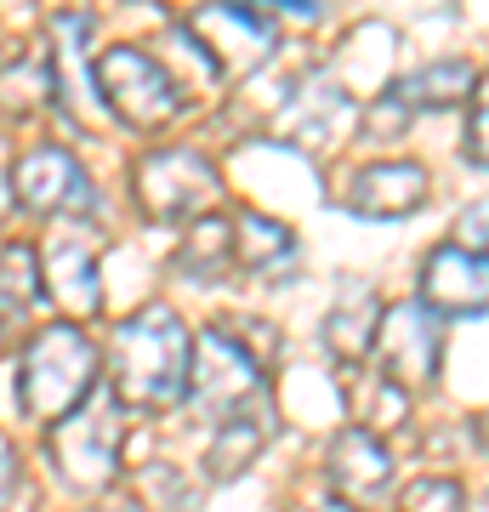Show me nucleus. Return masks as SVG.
Instances as JSON below:
<instances>
[{
  "instance_id": "nucleus-16",
  "label": "nucleus",
  "mask_w": 489,
  "mask_h": 512,
  "mask_svg": "<svg viewBox=\"0 0 489 512\" xmlns=\"http://www.w3.org/2000/svg\"><path fill=\"white\" fill-rule=\"evenodd\" d=\"M376 330H381V302H376V291L370 285H353V291L330 308V319H325V342H330V353L342 359V365H359L364 353L376 348Z\"/></svg>"
},
{
  "instance_id": "nucleus-12",
  "label": "nucleus",
  "mask_w": 489,
  "mask_h": 512,
  "mask_svg": "<svg viewBox=\"0 0 489 512\" xmlns=\"http://www.w3.org/2000/svg\"><path fill=\"white\" fill-rule=\"evenodd\" d=\"M330 484H336V501L359 507V501H376L387 484H393V456L387 444L370 433V427H347L330 439Z\"/></svg>"
},
{
  "instance_id": "nucleus-24",
  "label": "nucleus",
  "mask_w": 489,
  "mask_h": 512,
  "mask_svg": "<svg viewBox=\"0 0 489 512\" xmlns=\"http://www.w3.org/2000/svg\"><path fill=\"white\" fill-rule=\"evenodd\" d=\"M91 512H143V507H131V501H120V507H91Z\"/></svg>"
},
{
  "instance_id": "nucleus-5",
  "label": "nucleus",
  "mask_w": 489,
  "mask_h": 512,
  "mask_svg": "<svg viewBox=\"0 0 489 512\" xmlns=\"http://www.w3.org/2000/svg\"><path fill=\"white\" fill-rule=\"evenodd\" d=\"M91 80H97V97L109 103V114L131 131H160L182 109L177 74L154 63L143 46H109L91 63Z\"/></svg>"
},
{
  "instance_id": "nucleus-10",
  "label": "nucleus",
  "mask_w": 489,
  "mask_h": 512,
  "mask_svg": "<svg viewBox=\"0 0 489 512\" xmlns=\"http://www.w3.org/2000/svg\"><path fill=\"white\" fill-rule=\"evenodd\" d=\"M427 200V165L416 160H381L353 171L342 188V205L353 217H410Z\"/></svg>"
},
{
  "instance_id": "nucleus-2",
  "label": "nucleus",
  "mask_w": 489,
  "mask_h": 512,
  "mask_svg": "<svg viewBox=\"0 0 489 512\" xmlns=\"http://www.w3.org/2000/svg\"><path fill=\"white\" fill-rule=\"evenodd\" d=\"M97 370H103V359H97L91 336L74 319L46 325L29 336V348L18 359V399L35 421H52L57 427V421L74 416L97 393Z\"/></svg>"
},
{
  "instance_id": "nucleus-8",
  "label": "nucleus",
  "mask_w": 489,
  "mask_h": 512,
  "mask_svg": "<svg viewBox=\"0 0 489 512\" xmlns=\"http://www.w3.org/2000/svg\"><path fill=\"white\" fill-rule=\"evenodd\" d=\"M381 382L404 387H427L438 376V359H444V319H438L427 302H399V308H381Z\"/></svg>"
},
{
  "instance_id": "nucleus-26",
  "label": "nucleus",
  "mask_w": 489,
  "mask_h": 512,
  "mask_svg": "<svg viewBox=\"0 0 489 512\" xmlns=\"http://www.w3.org/2000/svg\"><path fill=\"white\" fill-rule=\"evenodd\" d=\"M484 512H489V490H484Z\"/></svg>"
},
{
  "instance_id": "nucleus-13",
  "label": "nucleus",
  "mask_w": 489,
  "mask_h": 512,
  "mask_svg": "<svg viewBox=\"0 0 489 512\" xmlns=\"http://www.w3.org/2000/svg\"><path fill=\"white\" fill-rule=\"evenodd\" d=\"M40 274H46V291H52L74 319L97 313V302H103V291H97V239H86V228L57 234Z\"/></svg>"
},
{
  "instance_id": "nucleus-23",
  "label": "nucleus",
  "mask_w": 489,
  "mask_h": 512,
  "mask_svg": "<svg viewBox=\"0 0 489 512\" xmlns=\"http://www.w3.org/2000/svg\"><path fill=\"white\" fill-rule=\"evenodd\" d=\"M308 512H359V507H347V501H319V507H308Z\"/></svg>"
},
{
  "instance_id": "nucleus-6",
  "label": "nucleus",
  "mask_w": 489,
  "mask_h": 512,
  "mask_svg": "<svg viewBox=\"0 0 489 512\" xmlns=\"http://www.w3.org/2000/svg\"><path fill=\"white\" fill-rule=\"evenodd\" d=\"M131 183H137V200L154 222H200L222 194L217 165L200 148H148Z\"/></svg>"
},
{
  "instance_id": "nucleus-4",
  "label": "nucleus",
  "mask_w": 489,
  "mask_h": 512,
  "mask_svg": "<svg viewBox=\"0 0 489 512\" xmlns=\"http://www.w3.org/2000/svg\"><path fill=\"white\" fill-rule=\"evenodd\" d=\"M120 444H126V404L114 387H97L74 416L52 427V461L69 490H103L120 473Z\"/></svg>"
},
{
  "instance_id": "nucleus-11",
  "label": "nucleus",
  "mask_w": 489,
  "mask_h": 512,
  "mask_svg": "<svg viewBox=\"0 0 489 512\" xmlns=\"http://www.w3.org/2000/svg\"><path fill=\"white\" fill-rule=\"evenodd\" d=\"M421 296L438 319L444 313H489V262L461 245H438L421 268Z\"/></svg>"
},
{
  "instance_id": "nucleus-18",
  "label": "nucleus",
  "mask_w": 489,
  "mask_h": 512,
  "mask_svg": "<svg viewBox=\"0 0 489 512\" xmlns=\"http://www.w3.org/2000/svg\"><path fill=\"white\" fill-rule=\"evenodd\" d=\"M228 268H234V222H194L177 245V274L194 279V285H217Z\"/></svg>"
},
{
  "instance_id": "nucleus-25",
  "label": "nucleus",
  "mask_w": 489,
  "mask_h": 512,
  "mask_svg": "<svg viewBox=\"0 0 489 512\" xmlns=\"http://www.w3.org/2000/svg\"><path fill=\"white\" fill-rule=\"evenodd\" d=\"M478 439H484V450H489V416H484V421H478Z\"/></svg>"
},
{
  "instance_id": "nucleus-17",
  "label": "nucleus",
  "mask_w": 489,
  "mask_h": 512,
  "mask_svg": "<svg viewBox=\"0 0 489 512\" xmlns=\"http://www.w3.org/2000/svg\"><path fill=\"white\" fill-rule=\"evenodd\" d=\"M40 296H46L40 251L35 245H0V330L23 325Z\"/></svg>"
},
{
  "instance_id": "nucleus-7",
  "label": "nucleus",
  "mask_w": 489,
  "mask_h": 512,
  "mask_svg": "<svg viewBox=\"0 0 489 512\" xmlns=\"http://www.w3.org/2000/svg\"><path fill=\"white\" fill-rule=\"evenodd\" d=\"M12 194L35 217H91L97 211L91 171L57 143H40L29 154H18V165H12Z\"/></svg>"
},
{
  "instance_id": "nucleus-1",
  "label": "nucleus",
  "mask_w": 489,
  "mask_h": 512,
  "mask_svg": "<svg viewBox=\"0 0 489 512\" xmlns=\"http://www.w3.org/2000/svg\"><path fill=\"white\" fill-rule=\"evenodd\" d=\"M188 370H194V336L182 330V319L171 308H143L126 325H114L109 342V376L114 399L126 410L160 416L171 404L188 399Z\"/></svg>"
},
{
  "instance_id": "nucleus-22",
  "label": "nucleus",
  "mask_w": 489,
  "mask_h": 512,
  "mask_svg": "<svg viewBox=\"0 0 489 512\" xmlns=\"http://www.w3.org/2000/svg\"><path fill=\"white\" fill-rule=\"evenodd\" d=\"M12 495H18V450L0 439V512L12 507Z\"/></svg>"
},
{
  "instance_id": "nucleus-19",
  "label": "nucleus",
  "mask_w": 489,
  "mask_h": 512,
  "mask_svg": "<svg viewBox=\"0 0 489 512\" xmlns=\"http://www.w3.org/2000/svg\"><path fill=\"white\" fill-rule=\"evenodd\" d=\"M461 501H467V495H461L455 478H416V484L399 495V512H467Z\"/></svg>"
},
{
  "instance_id": "nucleus-15",
  "label": "nucleus",
  "mask_w": 489,
  "mask_h": 512,
  "mask_svg": "<svg viewBox=\"0 0 489 512\" xmlns=\"http://www.w3.org/2000/svg\"><path fill=\"white\" fill-rule=\"evenodd\" d=\"M472 86H478V69L461 63V57H444V63H427V69L393 80V92H387V97H393L404 114H416V109H455L461 97H472Z\"/></svg>"
},
{
  "instance_id": "nucleus-3",
  "label": "nucleus",
  "mask_w": 489,
  "mask_h": 512,
  "mask_svg": "<svg viewBox=\"0 0 489 512\" xmlns=\"http://www.w3.org/2000/svg\"><path fill=\"white\" fill-rule=\"evenodd\" d=\"M188 399L211 421V433L245 427V421H273L268 376L234 330H205L194 342V370H188Z\"/></svg>"
},
{
  "instance_id": "nucleus-20",
  "label": "nucleus",
  "mask_w": 489,
  "mask_h": 512,
  "mask_svg": "<svg viewBox=\"0 0 489 512\" xmlns=\"http://www.w3.org/2000/svg\"><path fill=\"white\" fill-rule=\"evenodd\" d=\"M467 154H472V165H484V171H489V74H478V86H472Z\"/></svg>"
},
{
  "instance_id": "nucleus-14",
  "label": "nucleus",
  "mask_w": 489,
  "mask_h": 512,
  "mask_svg": "<svg viewBox=\"0 0 489 512\" xmlns=\"http://www.w3.org/2000/svg\"><path fill=\"white\" fill-rule=\"evenodd\" d=\"M296 262H302V245H296L285 222L262 217V211H245L234 222V268L268 279V285H285L296 274Z\"/></svg>"
},
{
  "instance_id": "nucleus-9",
  "label": "nucleus",
  "mask_w": 489,
  "mask_h": 512,
  "mask_svg": "<svg viewBox=\"0 0 489 512\" xmlns=\"http://www.w3.org/2000/svg\"><path fill=\"white\" fill-rule=\"evenodd\" d=\"M188 35L205 46L217 74H245L273 52L279 29H273V12H256V6H200L188 18Z\"/></svg>"
},
{
  "instance_id": "nucleus-21",
  "label": "nucleus",
  "mask_w": 489,
  "mask_h": 512,
  "mask_svg": "<svg viewBox=\"0 0 489 512\" xmlns=\"http://www.w3.org/2000/svg\"><path fill=\"white\" fill-rule=\"evenodd\" d=\"M455 234H461V239H455L461 251H472V256H484V262H489V200L472 205L467 217H461V228H455Z\"/></svg>"
}]
</instances>
